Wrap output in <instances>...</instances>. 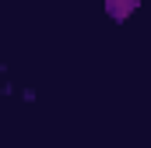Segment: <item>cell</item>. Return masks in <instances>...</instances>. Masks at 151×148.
<instances>
[{
    "mask_svg": "<svg viewBox=\"0 0 151 148\" xmlns=\"http://www.w3.org/2000/svg\"><path fill=\"white\" fill-rule=\"evenodd\" d=\"M106 7H109V14H113L116 21H123V18L134 11V0H106Z\"/></svg>",
    "mask_w": 151,
    "mask_h": 148,
    "instance_id": "6da1fadb",
    "label": "cell"
}]
</instances>
